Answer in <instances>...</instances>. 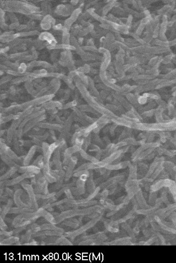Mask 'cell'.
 Here are the masks:
<instances>
[{"label":"cell","instance_id":"74e56055","mask_svg":"<svg viewBox=\"0 0 176 263\" xmlns=\"http://www.w3.org/2000/svg\"><path fill=\"white\" fill-rule=\"evenodd\" d=\"M12 76L11 75H7L5 76L2 78H1V80H0V84L1 85H2L3 84H4L6 83H7L8 82L10 81L11 80H12Z\"/></svg>","mask_w":176,"mask_h":263},{"label":"cell","instance_id":"8992f818","mask_svg":"<svg viewBox=\"0 0 176 263\" xmlns=\"http://www.w3.org/2000/svg\"><path fill=\"white\" fill-rule=\"evenodd\" d=\"M81 12H82V10L80 8H77L75 10H74L72 12L71 17L66 20V21L64 22V28L67 29L68 30H69L72 25L75 22L76 20L78 18L80 14L81 13Z\"/></svg>","mask_w":176,"mask_h":263},{"label":"cell","instance_id":"7402d4cb","mask_svg":"<svg viewBox=\"0 0 176 263\" xmlns=\"http://www.w3.org/2000/svg\"><path fill=\"white\" fill-rule=\"evenodd\" d=\"M40 33L37 30H32L29 31H24L22 33H15L16 38H18V37H26L29 36H34V35H39Z\"/></svg>","mask_w":176,"mask_h":263},{"label":"cell","instance_id":"4fadbf2b","mask_svg":"<svg viewBox=\"0 0 176 263\" xmlns=\"http://www.w3.org/2000/svg\"><path fill=\"white\" fill-rule=\"evenodd\" d=\"M37 127L41 128H46L50 130H55L58 132H61L63 125L57 123H51L47 122L39 123L37 125Z\"/></svg>","mask_w":176,"mask_h":263},{"label":"cell","instance_id":"ee69618b","mask_svg":"<svg viewBox=\"0 0 176 263\" xmlns=\"http://www.w3.org/2000/svg\"><path fill=\"white\" fill-rule=\"evenodd\" d=\"M147 100H148V98H147V97H146V96H140V97L139 98V103H140V104H145L146 103Z\"/></svg>","mask_w":176,"mask_h":263},{"label":"cell","instance_id":"d4e9b609","mask_svg":"<svg viewBox=\"0 0 176 263\" xmlns=\"http://www.w3.org/2000/svg\"><path fill=\"white\" fill-rule=\"evenodd\" d=\"M20 119V117L18 114V113L17 115L10 114V115H7V116H6L4 117H1V125L8 122L12 120H17V119Z\"/></svg>","mask_w":176,"mask_h":263},{"label":"cell","instance_id":"d6986e66","mask_svg":"<svg viewBox=\"0 0 176 263\" xmlns=\"http://www.w3.org/2000/svg\"><path fill=\"white\" fill-rule=\"evenodd\" d=\"M76 162H77V159H75V157H71V160L68 163V167L66 173V179H67V180H68L71 177Z\"/></svg>","mask_w":176,"mask_h":263},{"label":"cell","instance_id":"5bb4252c","mask_svg":"<svg viewBox=\"0 0 176 263\" xmlns=\"http://www.w3.org/2000/svg\"><path fill=\"white\" fill-rule=\"evenodd\" d=\"M62 106V104L61 102H60L59 101H53V100H50L48 102H46L44 104L41 105L42 108L45 110H53L56 108L60 109Z\"/></svg>","mask_w":176,"mask_h":263},{"label":"cell","instance_id":"8d00e7d4","mask_svg":"<svg viewBox=\"0 0 176 263\" xmlns=\"http://www.w3.org/2000/svg\"><path fill=\"white\" fill-rule=\"evenodd\" d=\"M77 101L76 100H73L71 102H69L67 104H65V105H62V106L61 107V108H60V109H67L69 108H73L75 107V106L77 105Z\"/></svg>","mask_w":176,"mask_h":263},{"label":"cell","instance_id":"7bdbcfd3","mask_svg":"<svg viewBox=\"0 0 176 263\" xmlns=\"http://www.w3.org/2000/svg\"><path fill=\"white\" fill-rule=\"evenodd\" d=\"M30 18L33 19H37V20H40L42 19V16L40 14H39L38 13H34V14H31L30 15H28Z\"/></svg>","mask_w":176,"mask_h":263},{"label":"cell","instance_id":"7dc6e473","mask_svg":"<svg viewBox=\"0 0 176 263\" xmlns=\"http://www.w3.org/2000/svg\"><path fill=\"white\" fill-rule=\"evenodd\" d=\"M27 28H28V26L27 25H19V26L18 27V28L16 29V30H17V31H20L25 30Z\"/></svg>","mask_w":176,"mask_h":263},{"label":"cell","instance_id":"1f68e13d","mask_svg":"<svg viewBox=\"0 0 176 263\" xmlns=\"http://www.w3.org/2000/svg\"><path fill=\"white\" fill-rule=\"evenodd\" d=\"M80 152L81 155H82V156L84 159H88V160L90 161L93 162V163H98V159H95V158H94L93 156L88 155V154H86V152H85V151H84L82 149H81L80 150Z\"/></svg>","mask_w":176,"mask_h":263},{"label":"cell","instance_id":"ba28073f","mask_svg":"<svg viewBox=\"0 0 176 263\" xmlns=\"http://www.w3.org/2000/svg\"><path fill=\"white\" fill-rule=\"evenodd\" d=\"M99 52L104 54V61L101 64L100 70L106 71V69L109 67L111 62V54L110 53L106 48H100L99 49Z\"/></svg>","mask_w":176,"mask_h":263},{"label":"cell","instance_id":"6da1fadb","mask_svg":"<svg viewBox=\"0 0 176 263\" xmlns=\"http://www.w3.org/2000/svg\"><path fill=\"white\" fill-rule=\"evenodd\" d=\"M1 8L4 11L9 12H17L30 15L34 13H38L40 11V8L34 6L33 4L17 1H1Z\"/></svg>","mask_w":176,"mask_h":263},{"label":"cell","instance_id":"2e32d148","mask_svg":"<svg viewBox=\"0 0 176 263\" xmlns=\"http://www.w3.org/2000/svg\"><path fill=\"white\" fill-rule=\"evenodd\" d=\"M72 110L74 111V113L75 114V115H77L78 117H79V118H80L81 119L84 120V121H85L87 122L90 123H93L96 122L95 120L92 119V118H91L89 116H87V115H86L85 114H84L83 112L80 111V110L78 108H76V107H74V108H72Z\"/></svg>","mask_w":176,"mask_h":263},{"label":"cell","instance_id":"9c48e42d","mask_svg":"<svg viewBox=\"0 0 176 263\" xmlns=\"http://www.w3.org/2000/svg\"><path fill=\"white\" fill-rule=\"evenodd\" d=\"M49 85L50 87V89L46 92L45 95H51V94L55 95V94H56L60 89L61 86L60 79L57 78H53L50 82Z\"/></svg>","mask_w":176,"mask_h":263},{"label":"cell","instance_id":"f5cc1de1","mask_svg":"<svg viewBox=\"0 0 176 263\" xmlns=\"http://www.w3.org/2000/svg\"><path fill=\"white\" fill-rule=\"evenodd\" d=\"M173 169H174V170H175V171H176V167H174V168H173Z\"/></svg>","mask_w":176,"mask_h":263},{"label":"cell","instance_id":"83f0119b","mask_svg":"<svg viewBox=\"0 0 176 263\" xmlns=\"http://www.w3.org/2000/svg\"><path fill=\"white\" fill-rule=\"evenodd\" d=\"M28 81H33L32 78H30L29 75L15 78V79L11 80V84H17V83H20L24 82H26Z\"/></svg>","mask_w":176,"mask_h":263},{"label":"cell","instance_id":"5b68a950","mask_svg":"<svg viewBox=\"0 0 176 263\" xmlns=\"http://www.w3.org/2000/svg\"><path fill=\"white\" fill-rule=\"evenodd\" d=\"M46 117V115H41L37 118L33 119L27 123L26 125L23 128V133H26L28 132L31 128H33L35 126H37L39 123L41 122L43 120H44Z\"/></svg>","mask_w":176,"mask_h":263},{"label":"cell","instance_id":"60d3db41","mask_svg":"<svg viewBox=\"0 0 176 263\" xmlns=\"http://www.w3.org/2000/svg\"><path fill=\"white\" fill-rule=\"evenodd\" d=\"M8 15H9V18L10 19L12 23L18 22V19L16 17V16H15V14L13 13H12V12H9V13H8Z\"/></svg>","mask_w":176,"mask_h":263},{"label":"cell","instance_id":"ac0fdd59","mask_svg":"<svg viewBox=\"0 0 176 263\" xmlns=\"http://www.w3.org/2000/svg\"><path fill=\"white\" fill-rule=\"evenodd\" d=\"M25 87L28 93L34 98H38V92L37 89H34V85L32 81H28L25 82Z\"/></svg>","mask_w":176,"mask_h":263},{"label":"cell","instance_id":"b9f144b4","mask_svg":"<svg viewBox=\"0 0 176 263\" xmlns=\"http://www.w3.org/2000/svg\"><path fill=\"white\" fill-rule=\"evenodd\" d=\"M82 48L84 50H87V51H91V52H97L98 51H99L98 49H97V48H96L95 47H93V46H84Z\"/></svg>","mask_w":176,"mask_h":263},{"label":"cell","instance_id":"bcb514c9","mask_svg":"<svg viewBox=\"0 0 176 263\" xmlns=\"http://www.w3.org/2000/svg\"><path fill=\"white\" fill-rule=\"evenodd\" d=\"M70 89H68L66 91V93H65V95H64V99H63V100H64H64H67L69 98V96H70Z\"/></svg>","mask_w":176,"mask_h":263},{"label":"cell","instance_id":"4dcf8cb0","mask_svg":"<svg viewBox=\"0 0 176 263\" xmlns=\"http://www.w3.org/2000/svg\"><path fill=\"white\" fill-rule=\"evenodd\" d=\"M61 80H63V81H64L67 85L69 87V88L70 89H74V85H73V82H72V81H73V78H69L68 76H65V75H63V76H62V78H61Z\"/></svg>","mask_w":176,"mask_h":263},{"label":"cell","instance_id":"e0dca14e","mask_svg":"<svg viewBox=\"0 0 176 263\" xmlns=\"http://www.w3.org/2000/svg\"><path fill=\"white\" fill-rule=\"evenodd\" d=\"M19 172L20 173H26L29 172L34 174H38L40 172V168L36 166H25L24 167H20L19 168Z\"/></svg>","mask_w":176,"mask_h":263},{"label":"cell","instance_id":"f907efd6","mask_svg":"<svg viewBox=\"0 0 176 263\" xmlns=\"http://www.w3.org/2000/svg\"><path fill=\"white\" fill-rule=\"evenodd\" d=\"M7 97V96L6 94H1V100H2L3 99H5Z\"/></svg>","mask_w":176,"mask_h":263},{"label":"cell","instance_id":"cb8c5ba5","mask_svg":"<svg viewBox=\"0 0 176 263\" xmlns=\"http://www.w3.org/2000/svg\"><path fill=\"white\" fill-rule=\"evenodd\" d=\"M31 52L32 54L31 55H26L22 57L20 60H25V61H34L36 59L38 58V53L35 51V49L33 47L31 48Z\"/></svg>","mask_w":176,"mask_h":263},{"label":"cell","instance_id":"e575fe53","mask_svg":"<svg viewBox=\"0 0 176 263\" xmlns=\"http://www.w3.org/2000/svg\"><path fill=\"white\" fill-rule=\"evenodd\" d=\"M27 53H28L26 52L16 53L9 56V58L12 60H19L23 57L27 55Z\"/></svg>","mask_w":176,"mask_h":263},{"label":"cell","instance_id":"277c9868","mask_svg":"<svg viewBox=\"0 0 176 263\" xmlns=\"http://www.w3.org/2000/svg\"><path fill=\"white\" fill-rule=\"evenodd\" d=\"M100 78H101V81H102V82L107 87H108L110 88L114 89L115 91H116L118 92H119L120 91V89H121L120 87L115 85V83H113L111 82V81H110L109 78L106 75V71L100 70Z\"/></svg>","mask_w":176,"mask_h":263},{"label":"cell","instance_id":"4316f807","mask_svg":"<svg viewBox=\"0 0 176 263\" xmlns=\"http://www.w3.org/2000/svg\"><path fill=\"white\" fill-rule=\"evenodd\" d=\"M16 39L15 33L10 35H1L0 36V41L2 43H10Z\"/></svg>","mask_w":176,"mask_h":263},{"label":"cell","instance_id":"f35d334b","mask_svg":"<svg viewBox=\"0 0 176 263\" xmlns=\"http://www.w3.org/2000/svg\"><path fill=\"white\" fill-rule=\"evenodd\" d=\"M93 29V26H92V25H90V26H88L85 29H83L82 30H80V31L79 32V34L81 35V36H84V35H85L86 34H87L88 33H89V32H90L91 30Z\"/></svg>","mask_w":176,"mask_h":263},{"label":"cell","instance_id":"52a82bcc","mask_svg":"<svg viewBox=\"0 0 176 263\" xmlns=\"http://www.w3.org/2000/svg\"><path fill=\"white\" fill-rule=\"evenodd\" d=\"M73 7L70 5L60 4L55 9V13L57 15H62L64 17H67L72 13Z\"/></svg>","mask_w":176,"mask_h":263},{"label":"cell","instance_id":"8fae6325","mask_svg":"<svg viewBox=\"0 0 176 263\" xmlns=\"http://www.w3.org/2000/svg\"><path fill=\"white\" fill-rule=\"evenodd\" d=\"M74 120L73 119V115L69 117H68L67 120H66L64 121L63 127H62V129L61 132V135H60V138L61 139H63L64 137H66L68 133H69V131L71 129V127L72 123L73 122Z\"/></svg>","mask_w":176,"mask_h":263},{"label":"cell","instance_id":"7c38bea8","mask_svg":"<svg viewBox=\"0 0 176 263\" xmlns=\"http://www.w3.org/2000/svg\"><path fill=\"white\" fill-rule=\"evenodd\" d=\"M39 38L41 41H46L49 43V45L54 46L57 45L56 40H55V37H53L51 33H49L48 32H43L40 33L39 36Z\"/></svg>","mask_w":176,"mask_h":263},{"label":"cell","instance_id":"9a60e30c","mask_svg":"<svg viewBox=\"0 0 176 263\" xmlns=\"http://www.w3.org/2000/svg\"><path fill=\"white\" fill-rule=\"evenodd\" d=\"M27 66H28L27 70H30V69H31L34 67H41L47 69H50L53 67L50 64L46 62L37 61V60L31 61L30 63H29V64Z\"/></svg>","mask_w":176,"mask_h":263},{"label":"cell","instance_id":"f6af8a7d","mask_svg":"<svg viewBox=\"0 0 176 263\" xmlns=\"http://www.w3.org/2000/svg\"><path fill=\"white\" fill-rule=\"evenodd\" d=\"M19 26V22H15V23H12L9 26V30H15L17 29L18 27Z\"/></svg>","mask_w":176,"mask_h":263},{"label":"cell","instance_id":"d6a6232c","mask_svg":"<svg viewBox=\"0 0 176 263\" xmlns=\"http://www.w3.org/2000/svg\"><path fill=\"white\" fill-rule=\"evenodd\" d=\"M24 179V178L23 177V176L22 175L21 176L15 178V179H12V180L5 182V185L8 186L15 185V184H18V183H19V182L22 181Z\"/></svg>","mask_w":176,"mask_h":263},{"label":"cell","instance_id":"ffe728a7","mask_svg":"<svg viewBox=\"0 0 176 263\" xmlns=\"http://www.w3.org/2000/svg\"><path fill=\"white\" fill-rule=\"evenodd\" d=\"M47 48L49 49H66V51H74L75 47H74L71 45H64V44H57L54 46L49 45Z\"/></svg>","mask_w":176,"mask_h":263},{"label":"cell","instance_id":"484cf974","mask_svg":"<svg viewBox=\"0 0 176 263\" xmlns=\"http://www.w3.org/2000/svg\"><path fill=\"white\" fill-rule=\"evenodd\" d=\"M31 42V40H30V39H22V38H16L14 41H12L11 42L9 43V47H15L17 45H20V44H24V43H28Z\"/></svg>","mask_w":176,"mask_h":263},{"label":"cell","instance_id":"44dd1931","mask_svg":"<svg viewBox=\"0 0 176 263\" xmlns=\"http://www.w3.org/2000/svg\"><path fill=\"white\" fill-rule=\"evenodd\" d=\"M37 149H38L37 146H33V147H31V148L30 149L29 151L28 152V154H27V155L26 156V157L24 159L23 164L24 166H28L29 164L31 159L34 156L36 151L37 150Z\"/></svg>","mask_w":176,"mask_h":263},{"label":"cell","instance_id":"f546056e","mask_svg":"<svg viewBox=\"0 0 176 263\" xmlns=\"http://www.w3.org/2000/svg\"><path fill=\"white\" fill-rule=\"evenodd\" d=\"M78 109L82 112H90L94 113V114L97 113V111H96L94 108H92L90 105H82L79 107Z\"/></svg>","mask_w":176,"mask_h":263},{"label":"cell","instance_id":"816d5d0a","mask_svg":"<svg viewBox=\"0 0 176 263\" xmlns=\"http://www.w3.org/2000/svg\"><path fill=\"white\" fill-rule=\"evenodd\" d=\"M78 3V1H71V4L72 5H76Z\"/></svg>","mask_w":176,"mask_h":263},{"label":"cell","instance_id":"c3c4849f","mask_svg":"<svg viewBox=\"0 0 176 263\" xmlns=\"http://www.w3.org/2000/svg\"><path fill=\"white\" fill-rule=\"evenodd\" d=\"M9 48H10V47H9V46L6 47L5 48H1V53H6V52H8V51H9Z\"/></svg>","mask_w":176,"mask_h":263},{"label":"cell","instance_id":"836d02e7","mask_svg":"<svg viewBox=\"0 0 176 263\" xmlns=\"http://www.w3.org/2000/svg\"><path fill=\"white\" fill-rule=\"evenodd\" d=\"M17 167H11V168L7 172L6 174H4V175H2V177H1V180H5L6 179H7L8 178H9L11 176H12V174H14L15 172V171L17 170Z\"/></svg>","mask_w":176,"mask_h":263},{"label":"cell","instance_id":"d590c367","mask_svg":"<svg viewBox=\"0 0 176 263\" xmlns=\"http://www.w3.org/2000/svg\"><path fill=\"white\" fill-rule=\"evenodd\" d=\"M115 6V2H111L109 3V4H106L105 7H104V8H103V11H102L103 14H104V15H106V14L109 12V11H110L113 7H114Z\"/></svg>","mask_w":176,"mask_h":263},{"label":"cell","instance_id":"3957f363","mask_svg":"<svg viewBox=\"0 0 176 263\" xmlns=\"http://www.w3.org/2000/svg\"><path fill=\"white\" fill-rule=\"evenodd\" d=\"M23 119H19L17 120H13V122L12 123V125L7 130V138L8 142H11L13 138L14 137L15 131L17 130V128L19 127L20 123L22 122Z\"/></svg>","mask_w":176,"mask_h":263},{"label":"cell","instance_id":"30bf717a","mask_svg":"<svg viewBox=\"0 0 176 263\" xmlns=\"http://www.w3.org/2000/svg\"><path fill=\"white\" fill-rule=\"evenodd\" d=\"M55 22V19L53 18L51 15L48 14L45 16L42 19L40 23V26L43 30L46 31L50 29L52 25H53Z\"/></svg>","mask_w":176,"mask_h":263},{"label":"cell","instance_id":"681fc988","mask_svg":"<svg viewBox=\"0 0 176 263\" xmlns=\"http://www.w3.org/2000/svg\"><path fill=\"white\" fill-rule=\"evenodd\" d=\"M53 28L55 29H56V30H61V29H63V27L62 26V25L61 24H58L57 25H56V26H53Z\"/></svg>","mask_w":176,"mask_h":263},{"label":"cell","instance_id":"ab89813d","mask_svg":"<svg viewBox=\"0 0 176 263\" xmlns=\"http://www.w3.org/2000/svg\"><path fill=\"white\" fill-rule=\"evenodd\" d=\"M27 68H28V66L25 63H22L19 65L18 71L20 72H22V73L26 72V71L27 70Z\"/></svg>","mask_w":176,"mask_h":263},{"label":"cell","instance_id":"603a6c76","mask_svg":"<svg viewBox=\"0 0 176 263\" xmlns=\"http://www.w3.org/2000/svg\"><path fill=\"white\" fill-rule=\"evenodd\" d=\"M70 38L71 35L69 30L64 28L62 29V44L70 45Z\"/></svg>","mask_w":176,"mask_h":263},{"label":"cell","instance_id":"7a4b0ae2","mask_svg":"<svg viewBox=\"0 0 176 263\" xmlns=\"http://www.w3.org/2000/svg\"><path fill=\"white\" fill-rule=\"evenodd\" d=\"M55 96L54 94L51 95H44L42 96H39L35 98L34 99L24 103L23 104H20L22 110H25L29 108H33L34 106H38L39 105H42L46 102L52 100L53 98Z\"/></svg>","mask_w":176,"mask_h":263},{"label":"cell","instance_id":"f1b7e54d","mask_svg":"<svg viewBox=\"0 0 176 263\" xmlns=\"http://www.w3.org/2000/svg\"><path fill=\"white\" fill-rule=\"evenodd\" d=\"M89 80V87L90 89V92L92 93V94L95 96H99V93L98 92V90L95 88L94 82L93 80L91 78L88 77Z\"/></svg>","mask_w":176,"mask_h":263}]
</instances>
